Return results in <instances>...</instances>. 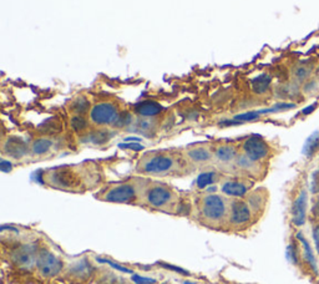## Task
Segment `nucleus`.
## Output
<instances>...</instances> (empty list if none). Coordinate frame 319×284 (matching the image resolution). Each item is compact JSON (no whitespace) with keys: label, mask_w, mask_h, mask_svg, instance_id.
<instances>
[{"label":"nucleus","mask_w":319,"mask_h":284,"mask_svg":"<svg viewBox=\"0 0 319 284\" xmlns=\"http://www.w3.org/2000/svg\"><path fill=\"white\" fill-rule=\"evenodd\" d=\"M253 210L246 198H231L228 224L233 228H244L253 219Z\"/></svg>","instance_id":"8"},{"label":"nucleus","mask_w":319,"mask_h":284,"mask_svg":"<svg viewBox=\"0 0 319 284\" xmlns=\"http://www.w3.org/2000/svg\"><path fill=\"white\" fill-rule=\"evenodd\" d=\"M317 107H318V102H314V104L309 105L308 107H306V109H304L303 111H302V114H303V115H311L312 112H313L314 110L317 109Z\"/></svg>","instance_id":"29"},{"label":"nucleus","mask_w":319,"mask_h":284,"mask_svg":"<svg viewBox=\"0 0 319 284\" xmlns=\"http://www.w3.org/2000/svg\"><path fill=\"white\" fill-rule=\"evenodd\" d=\"M70 125L73 127V130L78 134H82V132L87 131L90 124L89 117H85L82 115H71Z\"/></svg>","instance_id":"20"},{"label":"nucleus","mask_w":319,"mask_h":284,"mask_svg":"<svg viewBox=\"0 0 319 284\" xmlns=\"http://www.w3.org/2000/svg\"><path fill=\"white\" fill-rule=\"evenodd\" d=\"M141 203L160 212L176 213L180 205V195L167 183L149 180L144 188Z\"/></svg>","instance_id":"2"},{"label":"nucleus","mask_w":319,"mask_h":284,"mask_svg":"<svg viewBox=\"0 0 319 284\" xmlns=\"http://www.w3.org/2000/svg\"><path fill=\"white\" fill-rule=\"evenodd\" d=\"M132 281L135 282L136 284H155L156 281L152 278H145V277L139 276V274H134L132 276Z\"/></svg>","instance_id":"27"},{"label":"nucleus","mask_w":319,"mask_h":284,"mask_svg":"<svg viewBox=\"0 0 319 284\" xmlns=\"http://www.w3.org/2000/svg\"><path fill=\"white\" fill-rule=\"evenodd\" d=\"M228 197L220 193H205L197 202V211L200 221L212 228H221L228 224L230 212Z\"/></svg>","instance_id":"3"},{"label":"nucleus","mask_w":319,"mask_h":284,"mask_svg":"<svg viewBox=\"0 0 319 284\" xmlns=\"http://www.w3.org/2000/svg\"><path fill=\"white\" fill-rule=\"evenodd\" d=\"M99 262H104V263H107V264H109V266H111L112 268L117 269V271H120V272H124V273L135 274L134 272L131 271V269L126 268V267H124V266H119V264H117V263H114V262H112V261H109V259H99Z\"/></svg>","instance_id":"26"},{"label":"nucleus","mask_w":319,"mask_h":284,"mask_svg":"<svg viewBox=\"0 0 319 284\" xmlns=\"http://www.w3.org/2000/svg\"><path fill=\"white\" fill-rule=\"evenodd\" d=\"M251 186V181L242 175L227 176L222 177L220 181L221 192L228 198H244L248 195Z\"/></svg>","instance_id":"11"},{"label":"nucleus","mask_w":319,"mask_h":284,"mask_svg":"<svg viewBox=\"0 0 319 284\" xmlns=\"http://www.w3.org/2000/svg\"><path fill=\"white\" fill-rule=\"evenodd\" d=\"M89 170L84 166H63L45 171L43 178L44 182L56 190L78 192L85 187V173Z\"/></svg>","instance_id":"5"},{"label":"nucleus","mask_w":319,"mask_h":284,"mask_svg":"<svg viewBox=\"0 0 319 284\" xmlns=\"http://www.w3.org/2000/svg\"><path fill=\"white\" fill-rule=\"evenodd\" d=\"M3 153L13 160H20L30 153V145L19 137L10 136L3 142Z\"/></svg>","instance_id":"14"},{"label":"nucleus","mask_w":319,"mask_h":284,"mask_svg":"<svg viewBox=\"0 0 319 284\" xmlns=\"http://www.w3.org/2000/svg\"><path fill=\"white\" fill-rule=\"evenodd\" d=\"M190 163L182 150H155L145 152L136 163V173L142 177H175L190 172Z\"/></svg>","instance_id":"1"},{"label":"nucleus","mask_w":319,"mask_h":284,"mask_svg":"<svg viewBox=\"0 0 319 284\" xmlns=\"http://www.w3.org/2000/svg\"><path fill=\"white\" fill-rule=\"evenodd\" d=\"M162 110V107L159 104L155 102H144V104L139 105L136 109L137 114L141 117H155L157 114H160Z\"/></svg>","instance_id":"19"},{"label":"nucleus","mask_w":319,"mask_h":284,"mask_svg":"<svg viewBox=\"0 0 319 284\" xmlns=\"http://www.w3.org/2000/svg\"><path fill=\"white\" fill-rule=\"evenodd\" d=\"M287 257H288L289 261H292L293 263L298 264V249H297L296 244H289L288 248H287Z\"/></svg>","instance_id":"25"},{"label":"nucleus","mask_w":319,"mask_h":284,"mask_svg":"<svg viewBox=\"0 0 319 284\" xmlns=\"http://www.w3.org/2000/svg\"><path fill=\"white\" fill-rule=\"evenodd\" d=\"M239 155V146L235 142H216L213 143V165L222 172L235 173V163Z\"/></svg>","instance_id":"7"},{"label":"nucleus","mask_w":319,"mask_h":284,"mask_svg":"<svg viewBox=\"0 0 319 284\" xmlns=\"http://www.w3.org/2000/svg\"><path fill=\"white\" fill-rule=\"evenodd\" d=\"M297 238L301 241L302 243V247H303V258L304 261L307 262V263L309 264V267L312 268V271L314 272V273H318V267H317V262H316V258H314V254H313V249H312L311 244L308 243V241H307L306 238H304L303 236H302V233H298L297 234Z\"/></svg>","instance_id":"18"},{"label":"nucleus","mask_w":319,"mask_h":284,"mask_svg":"<svg viewBox=\"0 0 319 284\" xmlns=\"http://www.w3.org/2000/svg\"><path fill=\"white\" fill-rule=\"evenodd\" d=\"M307 192L302 190L298 197L292 205V221L297 227H302L306 223V213H307Z\"/></svg>","instance_id":"15"},{"label":"nucleus","mask_w":319,"mask_h":284,"mask_svg":"<svg viewBox=\"0 0 319 284\" xmlns=\"http://www.w3.org/2000/svg\"><path fill=\"white\" fill-rule=\"evenodd\" d=\"M313 239H314V244H316V249L319 254V224H317V226L313 228Z\"/></svg>","instance_id":"28"},{"label":"nucleus","mask_w":319,"mask_h":284,"mask_svg":"<svg viewBox=\"0 0 319 284\" xmlns=\"http://www.w3.org/2000/svg\"><path fill=\"white\" fill-rule=\"evenodd\" d=\"M36 256H38V251L34 247L29 246V244H24V246L18 247L14 249L10 253V258L14 263L18 267L24 269L31 268L36 264Z\"/></svg>","instance_id":"13"},{"label":"nucleus","mask_w":319,"mask_h":284,"mask_svg":"<svg viewBox=\"0 0 319 284\" xmlns=\"http://www.w3.org/2000/svg\"><path fill=\"white\" fill-rule=\"evenodd\" d=\"M35 267L41 276L45 278H51L60 273L63 269V262L55 253L43 247L38 249Z\"/></svg>","instance_id":"12"},{"label":"nucleus","mask_w":319,"mask_h":284,"mask_svg":"<svg viewBox=\"0 0 319 284\" xmlns=\"http://www.w3.org/2000/svg\"><path fill=\"white\" fill-rule=\"evenodd\" d=\"M220 175L216 172H212V171H211V172L201 173L197 178V187L201 188V190H203V188H206L210 185H213V183L217 182V181L220 182L221 178H222Z\"/></svg>","instance_id":"22"},{"label":"nucleus","mask_w":319,"mask_h":284,"mask_svg":"<svg viewBox=\"0 0 319 284\" xmlns=\"http://www.w3.org/2000/svg\"><path fill=\"white\" fill-rule=\"evenodd\" d=\"M239 151L254 162L261 163L262 161L268 158L269 153H271V147L262 136L251 135L241 142Z\"/></svg>","instance_id":"10"},{"label":"nucleus","mask_w":319,"mask_h":284,"mask_svg":"<svg viewBox=\"0 0 319 284\" xmlns=\"http://www.w3.org/2000/svg\"><path fill=\"white\" fill-rule=\"evenodd\" d=\"M87 117L90 124L96 129L120 126L125 121V114L121 106L114 99H102L92 104Z\"/></svg>","instance_id":"6"},{"label":"nucleus","mask_w":319,"mask_h":284,"mask_svg":"<svg viewBox=\"0 0 319 284\" xmlns=\"http://www.w3.org/2000/svg\"><path fill=\"white\" fill-rule=\"evenodd\" d=\"M183 155L192 168H205L213 165V143L201 142L183 148Z\"/></svg>","instance_id":"9"},{"label":"nucleus","mask_w":319,"mask_h":284,"mask_svg":"<svg viewBox=\"0 0 319 284\" xmlns=\"http://www.w3.org/2000/svg\"><path fill=\"white\" fill-rule=\"evenodd\" d=\"M317 148H319V131L313 132L311 136L307 139L306 143L303 146V155L311 158L316 153Z\"/></svg>","instance_id":"21"},{"label":"nucleus","mask_w":319,"mask_h":284,"mask_svg":"<svg viewBox=\"0 0 319 284\" xmlns=\"http://www.w3.org/2000/svg\"><path fill=\"white\" fill-rule=\"evenodd\" d=\"M269 84H271V77H268L267 75H262L261 77L254 81L253 84V90L257 92V94H263L268 90Z\"/></svg>","instance_id":"24"},{"label":"nucleus","mask_w":319,"mask_h":284,"mask_svg":"<svg viewBox=\"0 0 319 284\" xmlns=\"http://www.w3.org/2000/svg\"><path fill=\"white\" fill-rule=\"evenodd\" d=\"M91 106V102L87 97L79 96L71 101L69 110H70L71 115H82V116H85V115H89Z\"/></svg>","instance_id":"17"},{"label":"nucleus","mask_w":319,"mask_h":284,"mask_svg":"<svg viewBox=\"0 0 319 284\" xmlns=\"http://www.w3.org/2000/svg\"><path fill=\"white\" fill-rule=\"evenodd\" d=\"M312 71H313V65H312V63L307 61V63H302L301 65L294 69L293 75L298 81H304L311 76Z\"/></svg>","instance_id":"23"},{"label":"nucleus","mask_w":319,"mask_h":284,"mask_svg":"<svg viewBox=\"0 0 319 284\" xmlns=\"http://www.w3.org/2000/svg\"><path fill=\"white\" fill-rule=\"evenodd\" d=\"M54 147V141L49 137H38L30 143V153L34 156L48 155Z\"/></svg>","instance_id":"16"},{"label":"nucleus","mask_w":319,"mask_h":284,"mask_svg":"<svg viewBox=\"0 0 319 284\" xmlns=\"http://www.w3.org/2000/svg\"><path fill=\"white\" fill-rule=\"evenodd\" d=\"M149 178L142 176L131 177L117 183H111L106 186L100 192L99 198L104 202L120 203V205H134L141 203L142 193Z\"/></svg>","instance_id":"4"}]
</instances>
